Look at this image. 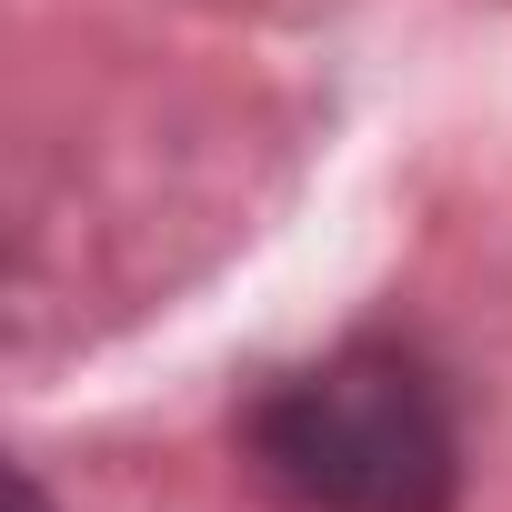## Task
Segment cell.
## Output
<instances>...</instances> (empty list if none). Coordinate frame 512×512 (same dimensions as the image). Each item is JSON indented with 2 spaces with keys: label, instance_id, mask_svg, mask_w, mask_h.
<instances>
[{
  "label": "cell",
  "instance_id": "1",
  "mask_svg": "<svg viewBox=\"0 0 512 512\" xmlns=\"http://www.w3.org/2000/svg\"><path fill=\"white\" fill-rule=\"evenodd\" d=\"M251 462L292 512H442L462 442L442 382L412 352L352 342L272 382V402L251 412Z\"/></svg>",
  "mask_w": 512,
  "mask_h": 512
},
{
  "label": "cell",
  "instance_id": "2",
  "mask_svg": "<svg viewBox=\"0 0 512 512\" xmlns=\"http://www.w3.org/2000/svg\"><path fill=\"white\" fill-rule=\"evenodd\" d=\"M21 512H41V492H31V482H21Z\"/></svg>",
  "mask_w": 512,
  "mask_h": 512
}]
</instances>
